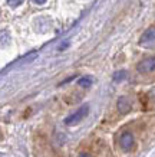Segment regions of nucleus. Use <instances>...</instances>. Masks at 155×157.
<instances>
[{
	"mask_svg": "<svg viewBox=\"0 0 155 157\" xmlns=\"http://www.w3.org/2000/svg\"><path fill=\"white\" fill-rule=\"evenodd\" d=\"M32 2H35L36 5H43V3H45L46 0H32Z\"/></svg>",
	"mask_w": 155,
	"mask_h": 157,
	"instance_id": "9d476101",
	"label": "nucleus"
},
{
	"mask_svg": "<svg viewBox=\"0 0 155 157\" xmlns=\"http://www.w3.org/2000/svg\"><path fill=\"white\" fill-rule=\"evenodd\" d=\"M127 78V72L125 71H118L115 75H113V79L116 82H119V81H122V79H125Z\"/></svg>",
	"mask_w": 155,
	"mask_h": 157,
	"instance_id": "6e6552de",
	"label": "nucleus"
},
{
	"mask_svg": "<svg viewBox=\"0 0 155 157\" xmlns=\"http://www.w3.org/2000/svg\"><path fill=\"white\" fill-rule=\"evenodd\" d=\"M23 2L24 0H7V5L12 6V7H17V6H20Z\"/></svg>",
	"mask_w": 155,
	"mask_h": 157,
	"instance_id": "1a4fd4ad",
	"label": "nucleus"
},
{
	"mask_svg": "<svg viewBox=\"0 0 155 157\" xmlns=\"http://www.w3.org/2000/svg\"><path fill=\"white\" fill-rule=\"evenodd\" d=\"M78 84H79L80 86H90V84H92V78H89V76H83V78H80L79 81H78Z\"/></svg>",
	"mask_w": 155,
	"mask_h": 157,
	"instance_id": "0eeeda50",
	"label": "nucleus"
},
{
	"mask_svg": "<svg viewBox=\"0 0 155 157\" xmlns=\"http://www.w3.org/2000/svg\"><path fill=\"white\" fill-rule=\"evenodd\" d=\"M10 43V33L7 30H0V48H5Z\"/></svg>",
	"mask_w": 155,
	"mask_h": 157,
	"instance_id": "423d86ee",
	"label": "nucleus"
},
{
	"mask_svg": "<svg viewBox=\"0 0 155 157\" xmlns=\"http://www.w3.org/2000/svg\"><path fill=\"white\" fill-rule=\"evenodd\" d=\"M139 45L146 49L155 48V28L148 29L145 33L142 35L141 39H139Z\"/></svg>",
	"mask_w": 155,
	"mask_h": 157,
	"instance_id": "f03ea898",
	"label": "nucleus"
},
{
	"mask_svg": "<svg viewBox=\"0 0 155 157\" xmlns=\"http://www.w3.org/2000/svg\"><path fill=\"white\" fill-rule=\"evenodd\" d=\"M88 113H89V105H83V107H80L76 113L69 115V117L65 120V124L66 125H73V124L79 123V121H82V120L88 115Z\"/></svg>",
	"mask_w": 155,
	"mask_h": 157,
	"instance_id": "f257e3e1",
	"label": "nucleus"
},
{
	"mask_svg": "<svg viewBox=\"0 0 155 157\" xmlns=\"http://www.w3.org/2000/svg\"><path fill=\"white\" fill-rule=\"evenodd\" d=\"M118 109L121 114H127L131 111V101L128 100L127 97H121L118 100Z\"/></svg>",
	"mask_w": 155,
	"mask_h": 157,
	"instance_id": "39448f33",
	"label": "nucleus"
},
{
	"mask_svg": "<svg viewBox=\"0 0 155 157\" xmlns=\"http://www.w3.org/2000/svg\"><path fill=\"white\" fill-rule=\"evenodd\" d=\"M119 146L124 151H131L132 148L135 147V140L131 133H122L119 137Z\"/></svg>",
	"mask_w": 155,
	"mask_h": 157,
	"instance_id": "7ed1b4c3",
	"label": "nucleus"
},
{
	"mask_svg": "<svg viewBox=\"0 0 155 157\" xmlns=\"http://www.w3.org/2000/svg\"><path fill=\"white\" fill-rule=\"evenodd\" d=\"M79 157H92L90 154H88V153H83V154H80Z\"/></svg>",
	"mask_w": 155,
	"mask_h": 157,
	"instance_id": "9b49d317",
	"label": "nucleus"
},
{
	"mask_svg": "<svg viewBox=\"0 0 155 157\" xmlns=\"http://www.w3.org/2000/svg\"><path fill=\"white\" fill-rule=\"evenodd\" d=\"M136 69H138V72H141V74H148V72L155 71V58L151 56V58L142 59V61L138 63Z\"/></svg>",
	"mask_w": 155,
	"mask_h": 157,
	"instance_id": "20e7f679",
	"label": "nucleus"
}]
</instances>
